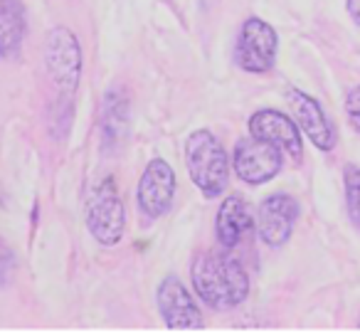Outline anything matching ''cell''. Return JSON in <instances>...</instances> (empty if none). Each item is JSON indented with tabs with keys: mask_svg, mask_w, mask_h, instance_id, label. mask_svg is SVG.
<instances>
[{
	"mask_svg": "<svg viewBox=\"0 0 360 333\" xmlns=\"http://www.w3.org/2000/svg\"><path fill=\"white\" fill-rule=\"evenodd\" d=\"M215 227H217V239H220V244L225 249H235L237 244L250 234L252 215H250L247 203L240 195H232V198H227L225 203L220 205Z\"/></svg>",
	"mask_w": 360,
	"mask_h": 333,
	"instance_id": "obj_12",
	"label": "cell"
},
{
	"mask_svg": "<svg viewBox=\"0 0 360 333\" xmlns=\"http://www.w3.org/2000/svg\"><path fill=\"white\" fill-rule=\"evenodd\" d=\"M343 183H345V208H348V218H350V222L360 230V168L355 163H348L343 168Z\"/></svg>",
	"mask_w": 360,
	"mask_h": 333,
	"instance_id": "obj_15",
	"label": "cell"
},
{
	"mask_svg": "<svg viewBox=\"0 0 360 333\" xmlns=\"http://www.w3.org/2000/svg\"><path fill=\"white\" fill-rule=\"evenodd\" d=\"M86 227L91 237L104 247H114L124 237L126 208L116 190L114 178H104L86 200Z\"/></svg>",
	"mask_w": 360,
	"mask_h": 333,
	"instance_id": "obj_3",
	"label": "cell"
},
{
	"mask_svg": "<svg viewBox=\"0 0 360 333\" xmlns=\"http://www.w3.org/2000/svg\"><path fill=\"white\" fill-rule=\"evenodd\" d=\"M186 165L193 183L205 198H217L225 193L230 178L227 153L217 136L207 129H198L186 141Z\"/></svg>",
	"mask_w": 360,
	"mask_h": 333,
	"instance_id": "obj_2",
	"label": "cell"
},
{
	"mask_svg": "<svg viewBox=\"0 0 360 333\" xmlns=\"http://www.w3.org/2000/svg\"><path fill=\"white\" fill-rule=\"evenodd\" d=\"M281 170V151L259 139H245L235 149V173L250 185H262Z\"/></svg>",
	"mask_w": 360,
	"mask_h": 333,
	"instance_id": "obj_8",
	"label": "cell"
},
{
	"mask_svg": "<svg viewBox=\"0 0 360 333\" xmlns=\"http://www.w3.org/2000/svg\"><path fill=\"white\" fill-rule=\"evenodd\" d=\"M158 311L170 331H198L202 328V313L193 301L191 291L175 277H168L158 287Z\"/></svg>",
	"mask_w": 360,
	"mask_h": 333,
	"instance_id": "obj_7",
	"label": "cell"
},
{
	"mask_svg": "<svg viewBox=\"0 0 360 333\" xmlns=\"http://www.w3.org/2000/svg\"><path fill=\"white\" fill-rule=\"evenodd\" d=\"M129 124V99L121 92H109L104 96V114H101V126H104V139L114 144L121 139Z\"/></svg>",
	"mask_w": 360,
	"mask_h": 333,
	"instance_id": "obj_14",
	"label": "cell"
},
{
	"mask_svg": "<svg viewBox=\"0 0 360 333\" xmlns=\"http://www.w3.org/2000/svg\"><path fill=\"white\" fill-rule=\"evenodd\" d=\"M299 218V203L286 193H274L259 208V237L266 247H284Z\"/></svg>",
	"mask_w": 360,
	"mask_h": 333,
	"instance_id": "obj_9",
	"label": "cell"
},
{
	"mask_svg": "<svg viewBox=\"0 0 360 333\" xmlns=\"http://www.w3.org/2000/svg\"><path fill=\"white\" fill-rule=\"evenodd\" d=\"M175 198V173L163 158H153L146 165L139 183V208L146 218H163Z\"/></svg>",
	"mask_w": 360,
	"mask_h": 333,
	"instance_id": "obj_6",
	"label": "cell"
},
{
	"mask_svg": "<svg viewBox=\"0 0 360 333\" xmlns=\"http://www.w3.org/2000/svg\"><path fill=\"white\" fill-rule=\"evenodd\" d=\"M237 67L250 75H264L274 67L276 60V32L271 30L269 23L259 18H250L242 25L240 40L235 50Z\"/></svg>",
	"mask_w": 360,
	"mask_h": 333,
	"instance_id": "obj_5",
	"label": "cell"
},
{
	"mask_svg": "<svg viewBox=\"0 0 360 333\" xmlns=\"http://www.w3.org/2000/svg\"><path fill=\"white\" fill-rule=\"evenodd\" d=\"M45 62L57 89L65 92V94H72L77 89V84H79L82 75V50L75 32L67 30V27H55L47 35Z\"/></svg>",
	"mask_w": 360,
	"mask_h": 333,
	"instance_id": "obj_4",
	"label": "cell"
},
{
	"mask_svg": "<svg viewBox=\"0 0 360 333\" xmlns=\"http://www.w3.org/2000/svg\"><path fill=\"white\" fill-rule=\"evenodd\" d=\"M0 203H3V190H0Z\"/></svg>",
	"mask_w": 360,
	"mask_h": 333,
	"instance_id": "obj_18",
	"label": "cell"
},
{
	"mask_svg": "<svg viewBox=\"0 0 360 333\" xmlns=\"http://www.w3.org/2000/svg\"><path fill=\"white\" fill-rule=\"evenodd\" d=\"M25 37V11L18 0H0V57H15Z\"/></svg>",
	"mask_w": 360,
	"mask_h": 333,
	"instance_id": "obj_13",
	"label": "cell"
},
{
	"mask_svg": "<svg viewBox=\"0 0 360 333\" xmlns=\"http://www.w3.org/2000/svg\"><path fill=\"white\" fill-rule=\"evenodd\" d=\"M250 134L255 139L271 144L274 149L289 153L291 158L301 156V131L296 126L294 119H289L286 114L276 109H262L257 114H252L250 119Z\"/></svg>",
	"mask_w": 360,
	"mask_h": 333,
	"instance_id": "obj_10",
	"label": "cell"
},
{
	"mask_svg": "<svg viewBox=\"0 0 360 333\" xmlns=\"http://www.w3.org/2000/svg\"><path fill=\"white\" fill-rule=\"evenodd\" d=\"M289 99L291 109H294V116H296V126L299 131H304L311 141H314L316 149L321 151H330L335 146V131L330 129V121L326 119L323 109L316 99H311L309 94L299 89H289L286 94Z\"/></svg>",
	"mask_w": 360,
	"mask_h": 333,
	"instance_id": "obj_11",
	"label": "cell"
},
{
	"mask_svg": "<svg viewBox=\"0 0 360 333\" xmlns=\"http://www.w3.org/2000/svg\"><path fill=\"white\" fill-rule=\"evenodd\" d=\"M345 114L355 131H360V84L353 87L345 96Z\"/></svg>",
	"mask_w": 360,
	"mask_h": 333,
	"instance_id": "obj_16",
	"label": "cell"
},
{
	"mask_svg": "<svg viewBox=\"0 0 360 333\" xmlns=\"http://www.w3.org/2000/svg\"><path fill=\"white\" fill-rule=\"evenodd\" d=\"M345 6H348V13L353 18V23L360 27V0H345Z\"/></svg>",
	"mask_w": 360,
	"mask_h": 333,
	"instance_id": "obj_17",
	"label": "cell"
},
{
	"mask_svg": "<svg viewBox=\"0 0 360 333\" xmlns=\"http://www.w3.org/2000/svg\"><path fill=\"white\" fill-rule=\"evenodd\" d=\"M193 287L205 306L225 311L235 308L250 294V277L235 257L225 252L198 254L193 262Z\"/></svg>",
	"mask_w": 360,
	"mask_h": 333,
	"instance_id": "obj_1",
	"label": "cell"
}]
</instances>
